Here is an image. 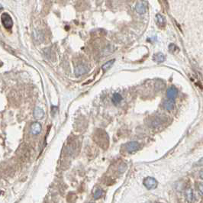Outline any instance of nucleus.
<instances>
[{
    "mask_svg": "<svg viewBox=\"0 0 203 203\" xmlns=\"http://www.w3.org/2000/svg\"><path fill=\"white\" fill-rule=\"evenodd\" d=\"M1 20L3 26L6 29H11L13 26V22L11 16L8 13H3L1 16Z\"/></svg>",
    "mask_w": 203,
    "mask_h": 203,
    "instance_id": "1",
    "label": "nucleus"
},
{
    "mask_svg": "<svg viewBox=\"0 0 203 203\" xmlns=\"http://www.w3.org/2000/svg\"><path fill=\"white\" fill-rule=\"evenodd\" d=\"M143 185L147 189H153L157 186V181L153 177H147L143 180Z\"/></svg>",
    "mask_w": 203,
    "mask_h": 203,
    "instance_id": "2",
    "label": "nucleus"
},
{
    "mask_svg": "<svg viewBox=\"0 0 203 203\" xmlns=\"http://www.w3.org/2000/svg\"><path fill=\"white\" fill-rule=\"evenodd\" d=\"M125 149L126 151L128 152L129 153H132L137 151L140 148V143L137 141H132V142H129V143H127L125 145Z\"/></svg>",
    "mask_w": 203,
    "mask_h": 203,
    "instance_id": "3",
    "label": "nucleus"
},
{
    "mask_svg": "<svg viewBox=\"0 0 203 203\" xmlns=\"http://www.w3.org/2000/svg\"><path fill=\"white\" fill-rule=\"evenodd\" d=\"M135 9H136V12H138V14H144V13L147 12V2H145L144 0L139 1L138 3L136 4Z\"/></svg>",
    "mask_w": 203,
    "mask_h": 203,
    "instance_id": "4",
    "label": "nucleus"
},
{
    "mask_svg": "<svg viewBox=\"0 0 203 203\" xmlns=\"http://www.w3.org/2000/svg\"><path fill=\"white\" fill-rule=\"evenodd\" d=\"M41 132V125L38 122H34L31 124V132L34 135L40 134Z\"/></svg>",
    "mask_w": 203,
    "mask_h": 203,
    "instance_id": "5",
    "label": "nucleus"
},
{
    "mask_svg": "<svg viewBox=\"0 0 203 203\" xmlns=\"http://www.w3.org/2000/svg\"><path fill=\"white\" fill-rule=\"evenodd\" d=\"M177 95H178V90H177V88H175L174 86H171L167 89V96L168 99H174L177 98Z\"/></svg>",
    "mask_w": 203,
    "mask_h": 203,
    "instance_id": "6",
    "label": "nucleus"
},
{
    "mask_svg": "<svg viewBox=\"0 0 203 203\" xmlns=\"http://www.w3.org/2000/svg\"><path fill=\"white\" fill-rule=\"evenodd\" d=\"M175 105V102L172 99H169L167 100H165L163 102V108L167 111H171L173 109Z\"/></svg>",
    "mask_w": 203,
    "mask_h": 203,
    "instance_id": "7",
    "label": "nucleus"
},
{
    "mask_svg": "<svg viewBox=\"0 0 203 203\" xmlns=\"http://www.w3.org/2000/svg\"><path fill=\"white\" fill-rule=\"evenodd\" d=\"M86 72H87V68L85 66H83V65H80V66H78L77 67H76L74 73L77 77H79V76L85 74Z\"/></svg>",
    "mask_w": 203,
    "mask_h": 203,
    "instance_id": "8",
    "label": "nucleus"
},
{
    "mask_svg": "<svg viewBox=\"0 0 203 203\" xmlns=\"http://www.w3.org/2000/svg\"><path fill=\"white\" fill-rule=\"evenodd\" d=\"M44 115V112L43 109H41L40 107L35 108V109L34 111V117L36 119H41Z\"/></svg>",
    "mask_w": 203,
    "mask_h": 203,
    "instance_id": "9",
    "label": "nucleus"
},
{
    "mask_svg": "<svg viewBox=\"0 0 203 203\" xmlns=\"http://www.w3.org/2000/svg\"><path fill=\"white\" fill-rule=\"evenodd\" d=\"M156 21H157V23L158 25L160 27H163L166 24V19H165V18L162 15H156Z\"/></svg>",
    "mask_w": 203,
    "mask_h": 203,
    "instance_id": "10",
    "label": "nucleus"
},
{
    "mask_svg": "<svg viewBox=\"0 0 203 203\" xmlns=\"http://www.w3.org/2000/svg\"><path fill=\"white\" fill-rule=\"evenodd\" d=\"M153 60L157 63H162L165 60V56L162 53H157L153 55Z\"/></svg>",
    "mask_w": 203,
    "mask_h": 203,
    "instance_id": "11",
    "label": "nucleus"
},
{
    "mask_svg": "<svg viewBox=\"0 0 203 203\" xmlns=\"http://www.w3.org/2000/svg\"><path fill=\"white\" fill-rule=\"evenodd\" d=\"M112 100V102L114 103L115 105H118V104H119V103L122 102V96H121L119 93H115L113 95Z\"/></svg>",
    "mask_w": 203,
    "mask_h": 203,
    "instance_id": "12",
    "label": "nucleus"
},
{
    "mask_svg": "<svg viewBox=\"0 0 203 203\" xmlns=\"http://www.w3.org/2000/svg\"><path fill=\"white\" fill-rule=\"evenodd\" d=\"M186 198L189 202H192V198H193V192L191 188H189L186 190V193H185Z\"/></svg>",
    "mask_w": 203,
    "mask_h": 203,
    "instance_id": "13",
    "label": "nucleus"
},
{
    "mask_svg": "<svg viewBox=\"0 0 203 203\" xmlns=\"http://www.w3.org/2000/svg\"><path fill=\"white\" fill-rule=\"evenodd\" d=\"M115 60H109V61H108L107 63H105V64L102 66L103 70L106 71V70H108V69H109L110 67H112V66L113 65V63H115Z\"/></svg>",
    "mask_w": 203,
    "mask_h": 203,
    "instance_id": "14",
    "label": "nucleus"
},
{
    "mask_svg": "<svg viewBox=\"0 0 203 203\" xmlns=\"http://www.w3.org/2000/svg\"><path fill=\"white\" fill-rule=\"evenodd\" d=\"M103 194V190L101 189H96V192H94V198L97 199V198H99L101 196H102Z\"/></svg>",
    "mask_w": 203,
    "mask_h": 203,
    "instance_id": "15",
    "label": "nucleus"
},
{
    "mask_svg": "<svg viewBox=\"0 0 203 203\" xmlns=\"http://www.w3.org/2000/svg\"><path fill=\"white\" fill-rule=\"evenodd\" d=\"M198 189L199 192H200L202 195H203V183H199L198 184Z\"/></svg>",
    "mask_w": 203,
    "mask_h": 203,
    "instance_id": "16",
    "label": "nucleus"
},
{
    "mask_svg": "<svg viewBox=\"0 0 203 203\" xmlns=\"http://www.w3.org/2000/svg\"><path fill=\"white\" fill-rule=\"evenodd\" d=\"M169 49H170V52H173L175 50V49H177V48L175 46V44H171L170 45V47H169Z\"/></svg>",
    "mask_w": 203,
    "mask_h": 203,
    "instance_id": "17",
    "label": "nucleus"
},
{
    "mask_svg": "<svg viewBox=\"0 0 203 203\" xmlns=\"http://www.w3.org/2000/svg\"><path fill=\"white\" fill-rule=\"evenodd\" d=\"M199 176H200V178L201 179H203V170H202L200 172V174H199Z\"/></svg>",
    "mask_w": 203,
    "mask_h": 203,
    "instance_id": "18",
    "label": "nucleus"
}]
</instances>
